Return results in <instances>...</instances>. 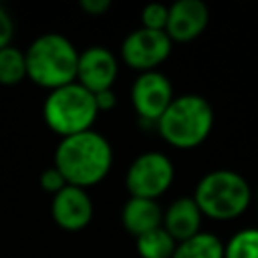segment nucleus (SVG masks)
I'll return each mask as SVG.
<instances>
[{"label": "nucleus", "instance_id": "20e7f679", "mask_svg": "<svg viewBox=\"0 0 258 258\" xmlns=\"http://www.w3.org/2000/svg\"><path fill=\"white\" fill-rule=\"evenodd\" d=\"M191 198L202 216L212 220H234L248 210L252 189L246 177L238 171L214 169L198 181Z\"/></svg>", "mask_w": 258, "mask_h": 258}, {"label": "nucleus", "instance_id": "f8f14e48", "mask_svg": "<svg viewBox=\"0 0 258 258\" xmlns=\"http://www.w3.org/2000/svg\"><path fill=\"white\" fill-rule=\"evenodd\" d=\"M200 226H202V212L194 202V198H177L163 212L161 228L175 242H183L196 236L198 232H202Z\"/></svg>", "mask_w": 258, "mask_h": 258}, {"label": "nucleus", "instance_id": "ddd939ff", "mask_svg": "<svg viewBox=\"0 0 258 258\" xmlns=\"http://www.w3.org/2000/svg\"><path fill=\"white\" fill-rule=\"evenodd\" d=\"M163 212L155 200H145V198H131L123 204L121 210V224L123 228L133 234L135 238L155 230L161 226Z\"/></svg>", "mask_w": 258, "mask_h": 258}, {"label": "nucleus", "instance_id": "9d476101", "mask_svg": "<svg viewBox=\"0 0 258 258\" xmlns=\"http://www.w3.org/2000/svg\"><path fill=\"white\" fill-rule=\"evenodd\" d=\"M50 214L58 228L67 232H81L93 220V200L83 187L64 185L50 202Z\"/></svg>", "mask_w": 258, "mask_h": 258}, {"label": "nucleus", "instance_id": "423d86ee", "mask_svg": "<svg viewBox=\"0 0 258 258\" xmlns=\"http://www.w3.org/2000/svg\"><path fill=\"white\" fill-rule=\"evenodd\" d=\"M173 175V163L165 153L145 151L131 161L125 173V187L131 198H145L157 202V198L169 189Z\"/></svg>", "mask_w": 258, "mask_h": 258}, {"label": "nucleus", "instance_id": "f03ea898", "mask_svg": "<svg viewBox=\"0 0 258 258\" xmlns=\"http://www.w3.org/2000/svg\"><path fill=\"white\" fill-rule=\"evenodd\" d=\"M24 56L26 79L34 85L54 91L77 83L79 50L67 36L58 32H44L30 42Z\"/></svg>", "mask_w": 258, "mask_h": 258}, {"label": "nucleus", "instance_id": "39448f33", "mask_svg": "<svg viewBox=\"0 0 258 258\" xmlns=\"http://www.w3.org/2000/svg\"><path fill=\"white\" fill-rule=\"evenodd\" d=\"M97 105L93 93H89L79 83L54 89L48 93L42 105V117L48 129L56 135L71 137L83 131H91L97 121Z\"/></svg>", "mask_w": 258, "mask_h": 258}, {"label": "nucleus", "instance_id": "2eb2a0df", "mask_svg": "<svg viewBox=\"0 0 258 258\" xmlns=\"http://www.w3.org/2000/svg\"><path fill=\"white\" fill-rule=\"evenodd\" d=\"M177 242L159 226L139 238H135V250L139 258H171Z\"/></svg>", "mask_w": 258, "mask_h": 258}, {"label": "nucleus", "instance_id": "6e6552de", "mask_svg": "<svg viewBox=\"0 0 258 258\" xmlns=\"http://www.w3.org/2000/svg\"><path fill=\"white\" fill-rule=\"evenodd\" d=\"M173 101V89L169 79L159 71L139 73L131 87V103L141 123L155 125Z\"/></svg>", "mask_w": 258, "mask_h": 258}, {"label": "nucleus", "instance_id": "7ed1b4c3", "mask_svg": "<svg viewBox=\"0 0 258 258\" xmlns=\"http://www.w3.org/2000/svg\"><path fill=\"white\" fill-rule=\"evenodd\" d=\"M214 127V109L202 95L173 97L165 113L155 123L157 133L175 149H194L202 145Z\"/></svg>", "mask_w": 258, "mask_h": 258}, {"label": "nucleus", "instance_id": "4be33fe9", "mask_svg": "<svg viewBox=\"0 0 258 258\" xmlns=\"http://www.w3.org/2000/svg\"><path fill=\"white\" fill-rule=\"evenodd\" d=\"M93 97H95V105H97V111H99V113L111 111V109L117 105V97H115V91H113V89H107V91L95 93Z\"/></svg>", "mask_w": 258, "mask_h": 258}, {"label": "nucleus", "instance_id": "1a4fd4ad", "mask_svg": "<svg viewBox=\"0 0 258 258\" xmlns=\"http://www.w3.org/2000/svg\"><path fill=\"white\" fill-rule=\"evenodd\" d=\"M119 73L115 54L105 46H89L79 52L77 64V83L89 93H101L113 89Z\"/></svg>", "mask_w": 258, "mask_h": 258}, {"label": "nucleus", "instance_id": "6ab92c4d", "mask_svg": "<svg viewBox=\"0 0 258 258\" xmlns=\"http://www.w3.org/2000/svg\"><path fill=\"white\" fill-rule=\"evenodd\" d=\"M64 185H69V183L64 181L62 173H60L54 165H52V167H48V169H44V171L40 173V187H42L46 194L56 196Z\"/></svg>", "mask_w": 258, "mask_h": 258}, {"label": "nucleus", "instance_id": "a211bd4d", "mask_svg": "<svg viewBox=\"0 0 258 258\" xmlns=\"http://www.w3.org/2000/svg\"><path fill=\"white\" fill-rule=\"evenodd\" d=\"M169 16V6L165 4H147L141 10V26L147 30H165Z\"/></svg>", "mask_w": 258, "mask_h": 258}, {"label": "nucleus", "instance_id": "dca6fc26", "mask_svg": "<svg viewBox=\"0 0 258 258\" xmlns=\"http://www.w3.org/2000/svg\"><path fill=\"white\" fill-rule=\"evenodd\" d=\"M26 79V56L16 46L0 48V85L14 87Z\"/></svg>", "mask_w": 258, "mask_h": 258}, {"label": "nucleus", "instance_id": "4468645a", "mask_svg": "<svg viewBox=\"0 0 258 258\" xmlns=\"http://www.w3.org/2000/svg\"><path fill=\"white\" fill-rule=\"evenodd\" d=\"M171 258H224V244L216 234L198 232L196 236L177 242Z\"/></svg>", "mask_w": 258, "mask_h": 258}, {"label": "nucleus", "instance_id": "9b49d317", "mask_svg": "<svg viewBox=\"0 0 258 258\" xmlns=\"http://www.w3.org/2000/svg\"><path fill=\"white\" fill-rule=\"evenodd\" d=\"M208 22L210 12L202 0H177L169 6L165 32L171 42H189L206 30Z\"/></svg>", "mask_w": 258, "mask_h": 258}, {"label": "nucleus", "instance_id": "412c9836", "mask_svg": "<svg viewBox=\"0 0 258 258\" xmlns=\"http://www.w3.org/2000/svg\"><path fill=\"white\" fill-rule=\"evenodd\" d=\"M79 8L87 12L89 16H103L111 8V2L109 0H81Z\"/></svg>", "mask_w": 258, "mask_h": 258}, {"label": "nucleus", "instance_id": "aec40b11", "mask_svg": "<svg viewBox=\"0 0 258 258\" xmlns=\"http://www.w3.org/2000/svg\"><path fill=\"white\" fill-rule=\"evenodd\" d=\"M12 34H14V22H12V16H10L8 10L0 4V48L10 46Z\"/></svg>", "mask_w": 258, "mask_h": 258}, {"label": "nucleus", "instance_id": "f257e3e1", "mask_svg": "<svg viewBox=\"0 0 258 258\" xmlns=\"http://www.w3.org/2000/svg\"><path fill=\"white\" fill-rule=\"evenodd\" d=\"M113 165L111 143L97 131H83L62 137L54 149V167L64 181L75 187H91L101 183Z\"/></svg>", "mask_w": 258, "mask_h": 258}, {"label": "nucleus", "instance_id": "0eeeda50", "mask_svg": "<svg viewBox=\"0 0 258 258\" xmlns=\"http://www.w3.org/2000/svg\"><path fill=\"white\" fill-rule=\"evenodd\" d=\"M171 38L165 30H147L143 26L129 32L121 42V58L127 67L149 73L157 71V67L171 52Z\"/></svg>", "mask_w": 258, "mask_h": 258}, {"label": "nucleus", "instance_id": "f3484780", "mask_svg": "<svg viewBox=\"0 0 258 258\" xmlns=\"http://www.w3.org/2000/svg\"><path fill=\"white\" fill-rule=\"evenodd\" d=\"M224 258H258V228H244L224 244Z\"/></svg>", "mask_w": 258, "mask_h": 258}]
</instances>
